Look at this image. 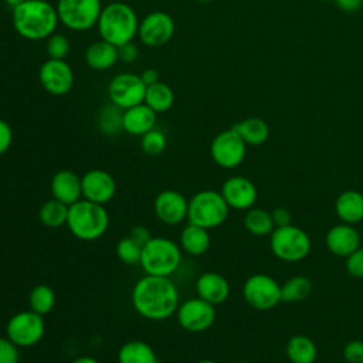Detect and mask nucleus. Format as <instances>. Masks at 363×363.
I'll return each mask as SVG.
<instances>
[{
	"mask_svg": "<svg viewBox=\"0 0 363 363\" xmlns=\"http://www.w3.org/2000/svg\"><path fill=\"white\" fill-rule=\"evenodd\" d=\"M44 332V318L31 309L14 313L6 323L7 337L18 347H31L37 345L43 339Z\"/></svg>",
	"mask_w": 363,
	"mask_h": 363,
	"instance_id": "nucleus-9",
	"label": "nucleus"
},
{
	"mask_svg": "<svg viewBox=\"0 0 363 363\" xmlns=\"http://www.w3.org/2000/svg\"><path fill=\"white\" fill-rule=\"evenodd\" d=\"M69 40L67 35L54 33L47 38L45 43V51L48 58H55V60H65V57L69 54Z\"/></svg>",
	"mask_w": 363,
	"mask_h": 363,
	"instance_id": "nucleus-37",
	"label": "nucleus"
},
{
	"mask_svg": "<svg viewBox=\"0 0 363 363\" xmlns=\"http://www.w3.org/2000/svg\"><path fill=\"white\" fill-rule=\"evenodd\" d=\"M118 363H157V356L149 343L129 340L119 347Z\"/></svg>",
	"mask_w": 363,
	"mask_h": 363,
	"instance_id": "nucleus-28",
	"label": "nucleus"
},
{
	"mask_svg": "<svg viewBox=\"0 0 363 363\" xmlns=\"http://www.w3.org/2000/svg\"><path fill=\"white\" fill-rule=\"evenodd\" d=\"M122 109L113 105H105L98 115V126L105 135H115L122 129Z\"/></svg>",
	"mask_w": 363,
	"mask_h": 363,
	"instance_id": "nucleus-34",
	"label": "nucleus"
},
{
	"mask_svg": "<svg viewBox=\"0 0 363 363\" xmlns=\"http://www.w3.org/2000/svg\"><path fill=\"white\" fill-rule=\"evenodd\" d=\"M52 199L71 206L81 200L82 189H81V177L68 169L58 170L50 183Z\"/></svg>",
	"mask_w": 363,
	"mask_h": 363,
	"instance_id": "nucleus-20",
	"label": "nucleus"
},
{
	"mask_svg": "<svg viewBox=\"0 0 363 363\" xmlns=\"http://www.w3.org/2000/svg\"><path fill=\"white\" fill-rule=\"evenodd\" d=\"M197 363H217L214 360H210V359H203V360H199Z\"/></svg>",
	"mask_w": 363,
	"mask_h": 363,
	"instance_id": "nucleus-49",
	"label": "nucleus"
},
{
	"mask_svg": "<svg viewBox=\"0 0 363 363\" xmlns=\"http://www.w3.org/2000/svg\"><path fill=\"white\" fill-rule=\"evenodd\" d=\"M129 238H132L136 244H139L140 247H143L153 235L150 234V231L145 227V225H135L130 231H129Z\"/></svg>",
	"mask_w": 363,
	"mask_h": 363,
	"instance_id": "nucleus-44",
	"label": "nucleus"
},
{
	"mask_svg": "<svg viewBox=\"0 0 363 363\" xmlns=\"http://www.w3.org/2000/svg\"><path fill=\"white\" fill-rule=\"evenodd\" d=\"M271 216H272V221H274L275 227H285V225L292 224V223H291V221H292V216H291L289 210L285 208V207H277V208H274L272 213H271Z\"/></svg>",
	"mask_w": 363,
	"mask_h": 363,
	"instance_id": "nucleus-43",
	"label": "nucleus"
},
{
	"mask_svg": "<svg viewBox=\"0 0 363 363\" xmlns=\"http://www.w3.org/2000/svg\"><path fill=\"white\" fill-rule=\"evenodd\" d=\"M332 363H343V362H332ZM346 363V362H345Z\"/></svg>",
	"mask_w": 363,
	"mask_h": 363,
	"instance_id": "nucleus-51",
	"label": "nucleus"
},
{
	"mask_svg": "<svg viewBox=\"0 0 363 363\" xmlns=\"http://www.w3.org/2000/svg\"><path fill=\"white\" fill-rule=\"evenodd\" d=\"M11 23L17 34L28 41L47 40L60 23L57 9L47 0H26L11 11Z\"/></svg>",
	"mask_w": 363,
	"mask_h": 363,
	"instance_id": "nucleus-2",
	"label": "nucleus"
},
{
	"mask_svg": "<svg viewBox=\"0 0 363 363\" xmlns=\"http://www.w3.org/2000/svg\"><path fill=\"white\" fill-rule=\"evenodd\" d=\"M143 102L149 108H152L156 113H163V112H167L173 106L174 92L167 84L159 81L153 85L146 86Z\"/></svg>",
	"mask_w": 363,
	"mask_h": 363,
	"instance_id": "nucleus-29",
	"label": "nucleus"
},
{
	"mask_svg": "<svg viewBox=\"0 0 363 363\" xmlns=\"http://www.w3.org/2000/svg\"><path fill=\"white\" fill-rule=\"evenodd\" d=\"M84 60L89 68L95 71H106L112 68L119 60L118 47L101 38L86 47Z\"/></svg>",
	"mask_w": 363,
	"mask_h": 363,
	"instance_id": "nucleus-23",
	"label": "nucleus"
},
{
	"mask_svg": "<svg viewBox=\"0 0 363 363\" xmlns=\"http://www.w3.org/2000/svg\"><path fill=\"white\" fill-rule=\"evenodd\" d=\"M179 325L191 333L204 332L213 326L216 320L214 305L196 296L182 302L176 311Z\"/></svg>",
	"mask_w": 363,
	"mask_h": 363,
	"instance_id": "nucleus-14",
	"label": "nucleus"
},
{
	"mask_svg": "<svg viewBox=\"0 0 363 363\" xmlns=\"http://www.w3.org/2000/svg\"><path fill=\"white\" fill-rule=\"evenodd\" d=\"M343 357L346 363H363V340L347 342L343 347Z\"/></svg>",
	"mask_w": 363,
	"mask_h": 363,
	"instance_id": "nucleus-40",
	"label": "nucleus"
},
{
	"mask_svg": "<svg viewBox=\"0 0 363 363\" xmlns=\"http://www.w3.org/2000/svg\"><path fill=\"white\" fill-rule=\"evenodd\" d=\"M26 0H4V3L6 4H9L11 9H14L16 6H18V4H21V3H24Z\"/></svg>",
	"mask_w": 363,
	"mask_h": 363,
	"instance_id": "nucleus-48",
	"label": "nucleus"
},
{
	"mask_svg": "<svg viewBox=\"0 0 363 363\" xmlns=\"http://www.w3.org/2000/svg\"><path fill=\"white\" fill-rule=\"evenodd\" d=\"M345 267L350 277L363 278V247H359L346 257Z\"/></svg>",
	"mask_w": 363,
	"mask_h": 363,
	"instance_id": "nucleus-38",
	"label": "nucleus"
},
{
	"mask_svg": "<svg viewBox=\"0 0 363 363\" xmlns=\"http://www.w3.org/2000/svg\"><path fill=\"white\" fill-rule=\"evenodd\" d=\"M220 193L228 207L234 210H248L254 207L258 197L255 184L244 176L228 177L223 183Z\"/></svg>",
	"mask_w": 363,
	"mask_h": 363,
	"instance_id": "nucleus-18",
	"label": "nucleus"
},
{
	"mask_svg": "<svg viewBox=\"0 0 363 363\" xmlns=\"http://www.w3.org/2000/svg\"><path fill=\"white\" fill-rule=\"evenodd\" d=\"M65 225L75 238L82 241H95L106 233L109 216L102 204L81 199L68 206Z\"/></svg>",
	"mask_w": 363,
	"mask_h": 363,
	"instance_id": "nucleus-4",
	"label": "nucleus"
},
{
	"mask_svg": "<svg viewBox=\"0 0 363 363\" xmlns=\"http://www.w3.org/2000/svg\"><path fill=\"white\" fill-rule=\"evenodd\" d=\"M197 296L211 305H220L230 296V284L218 272H204L196 281Z\"/></svg>",
	"mask_w": 363,
	"mask_h": 363,
	"instance_id": "nucleus-22",
	"label": "nucleus"
},
{
	"mask_svg": "<svg viewBox=\"0 0 363 363\" xmlns=\"http://www.w3.org/2000/svg\"><path fill=\"white\" fill-rule=\"evenodd\" d=\"M116 257L128 265H135L139 264L140 261V255H142V247L139 244H136L132 238L125 237L122 240L118 241L116 248H115Z\"/></svg>",
	"mask_w": 363,
	"mask_h": 363,
	"instance_id": "nucleus-36",
	"label": "nucleus"
},
{
	"mask_svg": "<svg viewBox=\"0 0 363 363\" xmlns=\"http://www.w3.org/2000/svg\"><path fill=\"white\" fill-rule=\"evenodd\" d=\"M146 85L140 75L132 72H121L112 77L108 84V98L118 108L128 109L139 105L145 99Z\"/></svg>",
	"mask_w": 363,
	"mask_h": 363,
	"instance_id": "nucleus-12",
	"label": "nucleus"
},
{
	"mask_svg": "<svg viewBox=\"0 0 363 363\" xmlns=\"http://www.w3.org/2000/svg\"><path fill=\"white\" fill-rule=\"evenodd\" d=\"M40 85L51 95H67L74 86V71L65 60L48 58L38 69Z\"/></svg>",
	"mask_w": 363,
	"mask_h": 363,
	"instance_id": "nucleus-15",
	"label": "nucleus"
},
{
	"mask_svg": "<svg viewBox=\"0 0 363 363\" xmlns=\"http://www.w3.org/2000/svg\"><path fill=\"white\" fill-rule=\"evenodd\" d=\"M335 213L343 223H360L363 220V193L354 189L342 191L336 197Z\"/></svg>",
	"mask_w": 363,
	"mask_h": 363,
	"instance_id": "nucleus-24",
	"label": "nucleus"
},
{
	"mask_svg": "<svg viewBox=\"0 0 363 363\" xmlns=\"http://www.w3.org/2000/svg\"><path fill=\"white\" fill-rule=\"evenodd\" d=\"M60 23L71 31H86L96 26L102 11L101 0H58Z\"/></svg>",
	"mask_w": 363,
	"mask_h": 363,
	"instance_id": "nucleus-8",
	"label": "nucleus"
},
{
	"mask_svg": "<svg viewBox=\"0 0 363 363\" xmlns=\"http://www.w3.org/2000/svg\"><path fill=\"white\" fill-rule=\"evenodd\" d=\"M200 1H204V3H206V1H210V0H200Z\"/></svg>",
	"mask_w": 363,
	"mask_h": 363,
	"instance_id": "nucleus-52",
	"label": "nucleus"
},
{
	"mask_svg": "<svg viewBox=\"0 0 363 363\" xmlns=\"http://www.w3.org/2000/svg\"><path fill=\"white\" fill-rule=\"evenodd\" d=\"M118 54H119L121 61L129 64V62H133L138 58L139 47L133 41H129V43L118 47Z\"/></svg>",
	"mask_w": 363,
	"mask_h": 363,
	"instance_id": "nucleus-42",
	"label": "nucleus"
},
{
	"mask_svg": "<svg viewBox=\"0 0 363 363\" xmlns=\"http://www.w3.org/2000/svg\"><path fill=\"white\" fill-rule=\"evenodd\" d=\"M362 237L353 224L340 223L328 230L325 235L326 248L336 257L346 258L360 247Z\"/></svg>",
	"mask_w": 363,
	"mask_h": 363,
	"instance_id": "nucleus-19",
	"label": "nucleus"
},
{
	"mask_svg": "<svg viewBox=\"0 0 363 363\" xmlns=\"http://www.w3.org/2000/svg\"><path fill=\"white\" fill-rule=\"evenodd\" d=\"M140 78H142L143 84H145L146 86H149V85H153V84L159 82L160 75H159V72H157L155 68H146V69L142 71Z\"/></svg>",
	"mask_w": 363,
	"mask_h": 363,
	"instance_id": "nucleus-46",
	"label": "nucleus"
},
{
	"mask_svg": "<svg viewBox=\"0 0 363 363\" xmlns=\"http://www.w3.org/2000/svg\"><path fill=\"white\" fill-rule=\"evenodd\" d=\"M71 363H99V362L91 356H81V357L74 359Z\"/></svg>",
	"mask_w": 363,
	"mask_h": 363,
	"instance_id": "nucleus-47",
	"label": "nucleus"
},
{
	"mask_svg": "<svg viewBox=\"0 0 363 363\" xmlns=\"http://www.w3.org/2000/svg\"><path fill=\"white\" fill-rule=\"evenodd\" d=\"M244 301L257 311H269L281 302V285L267 274H254L242 285Z\"/></svg>",
	"mask_w": 363,
	"mask_h": 363,
	"instance_id": "nucleus-10",
	"label": "nucleus"
},
{
	"mask_svg": "<svg viewBox=\"0 0 363 363\" xmlns=\"http://www.w3.org/2000/svg\"><path fill=\"white\" fill-rule=\"evenodd\" d=\"M166 135L156 128L140 136V147L149 156L160 155L166 149Z\"/></svg>",
	"mask_w": 363,
	"mask_h": 363,
	"instance_id": "nucleus-35",
	"label": "nucleus"
},
{
	"mask_svg": "<svg viewBox=\"0 0 363 363\" xmlns=\"http://www.w3.org/2000/svg\"><path fill=\"white\" fill-rule=\"evenodd\" d=\"M55 292L50 285L38 284L28 294L30 309L41 316L50 313L55 306Z\"/></svg>",
	"mask_w": 363,
	"mask_h": 363,
	"instance_id": "nucleus-33",
	"label": "nucleus"
},
{
	"mask_svg": "<svg viewBox=\"0 0 363 363\" xmlns=\"http://www.w3.org/2000/svg\"><path fill=\"white\" fill-rule=\"evenodd\" d=\"M67 217H68V206L55 199L47 200L45 203L41 204L38 210L40 221L50 228H58L67 224Z\"/></svg>",
	"mask_w": 363,
	"mask_h": 363,
	"instance_id": "nucleus-32",
	"label": "nucleus"
},
{
	"mask_svg": "<svg viewBox=\"0 0 363 363\" xmlns=\"http://www.w3.org/2000/svg\"><path fill=\"white\" fill-rule=\"evenodd\" d=\"M96 28L102 40L121 47L138 35L139 18L129 4L112 1L102 7Z\"/></svg>",
	"mask_w": 363,
	"mask_h": 363,
	"instance_id": "nucleus-3",
	"label": "nucleus"
},
{
	"mask_svg": "<svg viewBox=\"0 0 363 363\" xmlns=\"http://www.w3.org/2000/svg\"><path fill=\"white\" fill-rule=\"evenodd\" d=\"M18 346H16L7 336L0 337V363H18Z\"/></svg>",
	"mask_w": 363,
	"mask_h": 363,
	"instance_id": "nucleus-39",
	"label": "nucleus"
},
{
	"mask_svg": "<svg viewBox=\"0 0 363 363\" xmlns=\"http://www.w3.org/2000/svg\"><path fill=\"white\" fill-rule=\"evenodd\" d=\"M320 1H328V0H320Z\"/></svg>",
	"mask_w": 363,
	"mask_h": 363,
	"instance_id": "nucleus-53",
	"label": "nucleus"
},
{
	"mask_svg": "<svg viewBox=\"0 0 363 363\" xmlns=\"http://www.w3.org/2000/svg\"><path fill=\"white\" fill-rule=\"evenodd\" d=\"M81 189L82 199L104 206L113 199L116 182L106 170L91 169L81 177Z\"/></svg>",
	"mask_w": 363,
	"mask_h": 363,
	"instance_id": "nucleus-16",
	"label": "nucleus"
},
{
	"mask_svg": "<svg viewBox=\"0 0 363 363\" xmlns=\"http://www.w3.org/2000/svg\"><path fill=\"white\" fill-rule=\"evenodd\" d=\"M228 211L230 207L220 191L201 190L189 199L187 221L211 230L227 220Z\"/></svg>",
	"mask_w": 363,
	"mask_h": 363,
	"instance_id": "nucleus-6",
	"label": "nucleus"
},
{
	"mask_svg": "<svg viewBox=\"0 0 363 363\" xmlns=\"http://www.w3.org/2000/svg\"><path fill=\"white\" fill-rule=\"evenodd\" d=\"M285 353L291 363H315L318 347L311 337L305 335H294L286 342Z\"/></svg>",
	"mask_w": 363,
	"mask_h": 363,
	"instance_id": "nucleus-26",
	"label": "nucleus"
},
{
	"mask_svg": "<svg viewBox=\"0 0 363 363\" xmlns=\"http://www.w3.org/2000/svg\"><path fill=\"white\" fill-rule=\"evenodd\" d=\"M157 113L145 102L123 109L122 129L133 136H142L156 126Z\"/></svg>",
	"mask_w": 363,
	"mask_h": 363,
	"instance_id": "nucleus-21",
	"label": "nucleus"
},
{
	"mask_svg": "<svg viewBox=\"0 0 363 363\" xmlns=\"http://www.w3.org/2000/svg\"><path fill=\"white\" fill-rule=\"evenodd\" d=\"M176 24L172 16L162 10H155L146 14L139 21L138 37L140 43L149 48L166 45L174 35Z\"/></svg>",
	"mask_w": 363,
	"mask_h": 363,
	"instance_id": "nucleus-13",
	"label": "nucleus"
},
{
	"mask_svg": "<svg viewBox=\"0 0 363 363\" xmlns=\"http://www.w3.org/2000/svg\"><path fill=\"white\" fill-rule=\"evenodd\" d=\"M335 3L343 11L354 13V11H357L362 7L363 0H335Z\"/></svg>",
	"mask_w": 363,
	"mask_h": 363,
	"instance_id": "nucleus-45",
	"label": "nucleus"
},
{
	"mask_svg": "<svg viewBox=\"0 0 363 363\" xmlns=\"http://www.w3.org/2000/svg\"><path fill=\"white\" fill-rule=\"evenodd\" d=\"M244 227L250 234L257 237L271 235L275 230L271 213L261 207H251L247 210L244 216Z\"/></svg>",
	"mask_w": 363,
	"mask_h": 363,
	"instance_id": "nucleus-30",
	"label": "nucleus"
},
{
	"mask_svg": "<svg viewBox=\"0 0 363 363\" xmlns=\"http://www.w3.org/2000/svg\"><path fill=\"white\" fill-rule=\"evenodd\" d=\"M11 142H13L11 126L4 119H0V156L10 149Z\"/></svg>",
	"mask_w": 363,
	"mask_h": 363,
	"instance_id": "nucleus-41",
	"label": "nucleus"
},
{
	"mask_svg": "<svg viewBox=\"0 0 363 363\" xmlns=\"http://www.w3.org/2000/svg\"><path fill=\"white\" fill-rule=\"evenodd\" d=\"M210 234L207 228L189 223L180 233V248L189 255L199 257L210 248Z\"/></svg>",
	"mask_w": 363,
	"mask_h": 363,
	"instance_id": "nucleus-25",
	"label": "nucleus"
},
{
	"mask_svg": "<svg viewBox=\"0 0 363 363\" xmlns=\"http://www.w3.org/2000/svg\"><path fill=\"white\" fill-rule=\"evenodd\" d=\"M133 309L147 320H164L173 316L180 305L179 291L169 277L145 275L132 288Z\"/></svg>",
	"mask_w": 363,
	"mask_h": 363,
	"instance_id": "nucleus-1",
	"label": "nucleus"
},
{
	"mask_svg": "<svg viewBox=\"0 0 363 363\" xmlns=\"http://www.w3.org/2000/svg\"><path fill=\"white\" fill-rule=\"evenodd\" d=\"M235 363H248V362H242V360H241V362H235Z\"/></svg>",
	"mask_w": 363,
	"mask_h": 363,
	"instance_id": "nucleus-50",
	"label": "nucleus"
},
{
	"mask_svg": "<svg viewBox=\"0 0 363 363\" xmlns=\"http://www.w3.org/2000/svg\"><path fill=\"white\" fill-rule=\"evenodd\" d=\"M312 281L305 275H294L281 285V302L296 303L305 301L312 292Z\"/></svg>",
	"mask_w": 363,
	"mask_h": 363,
	"instance_id": "nucleus-31",
	"label": "nucleus"
},
{
	"mask_svg": "<svg viewBox=\"0 0 363 363\" xmlns=\"http://www.w3.org/2000/svg\"><path fill=\"white\" fill-rule=\"evenodd\" d=\"M240 136L241 139L251 146H258L267 142L269 136V128L267 122L261 118H245L231 126Z\"/></svg>",
	"mask_w": 363,
	"mask_h": 363,
	"instance_id": "nucleus-27",
	"label": "nucleus"
},
{
	"mask_svg": "<svg viewBox=\"0 0 363 363\" xmlns=\"http://www.w3.org/2000/svg\"><path fill=\"white\" fill-rule=\"evenodd\" d=\"M182 262V248L166 237H152L143 247L140 267L147 275L170 277Z\"/></svg>",
	"mask_w": 363,
	"mask_h": 363,
	"instance_id": "nucleus-5",
	"label": "nucleus"
},
{
	"mask_svg": "<svg viewBox=\"0 0 363 363\" xmlns=\"http://www.w3.org/2000/svg\"><path fill=\"white\" fill-rule=\"evenodd\" d=\"M269 247L278 259L298 262L309 255L312 242L306 231L289 224L285 227H275L269 235Z\"/></svg>",
	"mask_w": 363,
	"mask_h": 363,
	"instance_id": "nucleus-7",
	"label": "nucleus"
},
{
	"mask_svg": "<svg viewBox=\"0 0 363 363\" xmlns=\"http://www.w3.org/2000/svg\"><path fill=\"white\" fill-rule=\"evenodd\" d=\"M247 153V143L233 129L217 133L210 143V155L214 163L223 169H235L242 163Z\"/></svg>",
	"mask_w": 363,
	"mask_h": 363,
	"instance_id": "nucleus-11",
	"label": "nucleus"
},
{
	"mask_svg": "<svg viewBox=\"0 0 363 363\" xmlns=\"http://www.w3.org/2000/svg\"><path fill=\"white\" fill-rule=\"evenodd\" d=\"M187 208L189 200L176 190H163L153 201L156 217L167 225L183 223L187 218Z\"/></svg>",
	"mask_w": 363,
	"mask_h": 363,
	"instance_id": "nucleus-17",
	"label": "nucleus"
}]
</instances>
